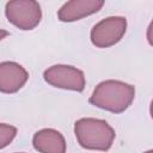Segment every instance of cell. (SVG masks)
<instances>
[{
	"label": "cell",
	"mask_w": 153,
	"mask_h": 153,
	"mask_svg": "<svg viewBox=\"0 0 153 153\" xmlns=\"http://www.w3.org/2000/svg\"><path fill=\"white\" fill-rule=\"evenodd\" d=\"M135 98V88L120 80H104L93 90L90 103L99 109L121 114L126 111Z\"/></svg>",
	"instance_id": "obj_1"
},
{
	"label": "cell",
	"mask_w": 153,
	"mask_h": 153,
	"mask_svg": "<svg viewBox=\"0 0 153 153\" xmlns=\"http://www.w3.org/2000/svg\"><path fill=\"white\" fill-rule=\"evenodd\" d=\"M74 134L82 148L93 151H108L114 140L115 130L104 120L80 118L74 124Z\"/></svg>",
	"instance_id": "obj_2"
},
{
	"label": "cell",
	"mask_w": 153,
	"mask_h": 153,
	"mask_svg": "<svg viewBox=\"0 0 153 153\" xmlns=\"http://www.w3.org/2000/svg\"><path fill=\"white\" fill-rule=\"evenodd\" d=\"M5 14L11 24L24 31L35 29L42 19V10L36 0H10Z\"/></svg>",
	"instance_id": "obj_3"
},
{
	"label": "cell",
	"mask_w": 153,
	"mask_h": 153,
	"mask_svg": "<svg viewBox=\"0 0 153 153\" xmlns=\"http://www.w3.org/2000/svg\"><path fill=\"white\" fill-rule=\"evenodd\" d=\"M127 30V19L124 17H108L97 23L90 33L91 42L97 48H109L118 43Z\"/></svg>",
	"instance_id": "obj_4"
},
{
	"label": "cell",
	"mask_w": 153,
	"mask_h": 153,
	"mask_svg": "<svg viewBox=\"0 0 153 153\" xmlns=\"http://www.w3.org/2000/svg\"><path fill=\"white\" fill-rule=\"evenodd\" d=\"M43 78L54 87L76 92L84 91L86 85L84 72L69 65H54L44 71Z\"/></svg>",
	"instance_id": "obj_5"
},
{
	"label": "cell",
	"mask_w": 153,
	"mask_h": 153,
	"mask_svg": "<svg viewBox=\"0 0 153 153\" xmlns=\"http://www.w3.org/2000/svg\"><path fill=\"white\" fill-rule=\"evenodd\" d=\"M29 73L19 63L13 61L0 62V92L16 93L27 81Z\"/></svg>",
	"instance_id": "obj_6"
},
{
	"label": "cell",
	"mask_w": 153,
	"mask_h": 153,
	"mask_svg": "<svg viewBox=\"0 0 153 153\" xmlns=\"http://www.w3.org/2000/svg\"><path fill=\"white\" fill-rule=\"evenodd\" d=\"M105 0H68L57 12V18L63 23L80 20L98 12Z\"/></svg>",
	"instance_id": "obj_7"
},
{
	"label": "cell",
	"mask_w": 153,
	"mask_h": 153,
	"mask_svg": "<svg viewBox=\"0 0 153 153\" xmlns=\"http://www.w3.org/2000/svg\"><path fill=\"white\" fill-rule=\"evenodd\" d=\"M32 145L36 151L42 153H65L66 141L63 135L50 128L41 129L35 133L32 137Z\"/></svg>",
	"instance_id": "obj_8"
},
{
	"label": "cell",
	"mask_w": 153,
	"mask_h": 153,
	"mask_svg": "<svg viewBox=\"0 0 153 153\" xmlns=\"http://www.w3.org/2000/svg\"><path fill=\"white\" fill-rule=\"evenodd\" d=\"M16 135H17L16 127L6 123H0V149L8 146L13 141Z\"/></svg>",
	"instance_id": "obj_9"
},
{
	"label": "cell",
	"mask_w": 153,
	"mask_h": 153,
	"mask_svg": "<svg viewBox=\"0 0 153 153\" xmlns=\"http://www.w3.org/2000/svg\"><path fill=\"white\" fill-rule=\"evenodd\" d=\"M8 35V32L6 31V30H2V29H0V41H2L6 36Z\"/></svg>",
	"instance_id": "obj_10"
}]
</instances>
